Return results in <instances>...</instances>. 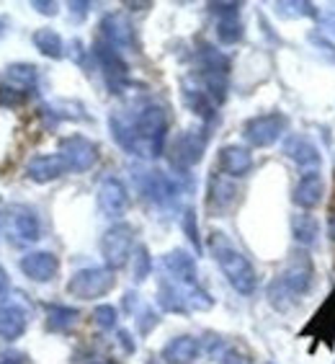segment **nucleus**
I'll use <instances>...</instances> for the list:
<instances>
[{"label": "nucleus", "mask_w": 335, "mask_h": 364, "mask_svg": "<svg viewBox=\"0 0 335 364\" xmlns=\"http://www.w3.org/2000/svg\"><path fill=\"white\" fill-rule=\"evenodd\" d=\"M0 364H28V357L21 351H6L0 354Z\"/></svg>", "instance_id": "obj_44"}, {"label": "nucleus", "mask_w": 335, "mask_h": 364, "mask_svg": "<svg viewBox=\"0 0 335 364\" xmlns=\"http://www.w3.org/2000/svg\"><path fill=\"white\" fill-rule=\"evenodd\" d=\"M158 305H160L165 313H178V316H186V313H189L183 289L168 279H160V284H158Z\"/></svg>", "instance_id": "obj_26"}, {"label": "nucleus", "mask_w": 335, "mask_h": 364, "mask_svg": "<svg viewBox=\"0 0 335 364\" xmlns=\"http://www.w3.org/2000/svg\"><path fill=\"white\" fill-rule=\"evenodd\" d=\"M216 36H219V42H222V44H238L240 39H243V23H240V14L216 18Z\"/></svg>", "instance_id": "obj_32"}, {"label": "nucleus", "mask_w": 335, "mask_h": 364, "mask_svg": "<svg viewBox=\"0 0 335 364\" xmlns=\"http://www.w3.org/2000/svg\"><path fill=\"white\" fill-rule=\"evenodd\" d=\"M116 336H119L121 349H124L126 354H134V349H137V343L132 341V333H129V331H119V333H116Z\"/></svg>", "instance_id": "obj_45"}, {"label": "nucleus", "mask_w": 335, "mask_h": 364, "mask_svg": "<svg viewBox=\"0 0 335 364\" xmlns=\"http://www.w3.org/2000/svg\"><path fill=\"white\" fill-rule=\"evenodd\" d=\"M98 210L104 212L106 218L119 220L126 210H129V191H126L124 181L116 176H109L98 186Z\"/></svg>", "instance_id": "obj_13"}, {"label": "nucleus", "mask_w": 335, "mask_h": 364, "mask_svg": "<svg viewBox=\"0 0 335 364\" xmlns=\"http://www.w3.org/2000/svg\"><path fill=\"white\" fill-rule=\"evenodd\" d=\"M91 55L98 63V68H101V73H104L106 85H109L111 93H124L126 88L132 85V80H129V65L121 60V55L114 47H109L106 42L98 39V42L93 44Z\"/></svg>", "instance_id": "obj_7"}, {"label": "nucleus", "mask_w": 335, "mask_h": 364, "mask_svg": "<svg viewBox=\"0 0 335 364\" xmlns=\"http://www.w3.org/2000/svg\"><path fill=\"white\" fill-rule=\"evenodd\" d=\"M183 230L189 235V240L194 243V251L202 253V238H199V225H196V212L191 207L183 210Z\"/></svg>", "instance_id": "obj_37"}, {"label": "nucleus", "mask_w": 335, "mask_h": 364, "mask_svg": "<svg viewBox=\"0 0 335 364\" xmlns=\"http://www.w3.org/2000/svg\"><path fill=\"white\" fill-rule=\"evenodd\" d=\"M31 42H34V47L39 49L44 57H49V60H60V57L65 55L62 36L57 34L55 28H36L34 36H31Z\"/></svg>", "instance_id": "obj_29"}, {"label": "nucleus", "mask_w": 335, "mask_h": 364, "mask_svg": "<svg viewBox=\"0 0 335 364\" xmlns=\"http://www.w3.org/2000/svg\"><path fill=\"white\" fill-rule=\"evenodd\" d=\"M216 364H253V359L245 354V351H240L238 346H232V343H224V349L219 351L214 357Z\"/></svg>", "instance_id": "obj_35"}, {"label": "nucleus", "mask_w": 335, "mask_h": 364, "mask_svg": "<svg viewBox=\"0 0 335 364\" xmlns=\"http://www.w3.org/2000/svg\"><path fill=\"white\" fill-rule=\"evenodd\" d=\"M328 235H330V240H335V202L328 212Z\"/></svg>", "instance_id": "obj_48"}, {"label": "nucleus", "mask_w": 335, "mask_h": 364, "mask_svg": "<svg viewBox=\"0 0 335 364\" xmlns=\"http://www.w3.org/2000/svg\"><path fill=\"white\" fill-rule=\"evenodd\" d=\"M320 26H322V31H328V34L335 39V6L320 11Z\"/></svg>", "instance_id": "obj_42"}, {"label": "nucleus", "mask_w": 335, "mask_h": 364, "mask_svg": "<svg viewBox=\"0 0 335 364\" xmlns=\"http://www.w3.org/2000/svg\"><path fill=\"white\" fill-rule=\"evenodd\" d=\"M31 8L42 16H57V11H60L55 0H31Z\"/></svg>", "instance_id": "obj_43"}, {"label": "nucleus", "mask_w": 335, "mask_h": 364, "mask_svg": "<svg viewBox=\"0 0 335 364\" xmlns=\"http://www.w3.org/2000/svg\"><path fill=\"white\" fill-rule=\"evenodd\" d=\"M80 310L70 308V305H47V331L52 333H67L75 328Z\"/></svg>", "instance_id": "obj_27"}, {"label": "nucleus", "mask_w": 335, "mask_h": 364, "mask_svg": "<svg viewBox=\"0 0 335 364\" xmlns=\"http://www.w3.org/2000/svg\"><path fill=\"white\" fill-rule=\"evenodd\" d=\"M116 318H119V313H116L114 305H98V308L93 310V321H96V326L101 331L116 328Z\"/></svg>", "instance_id": "obj_34"}, {"label": "nucleus", "mask_w": 335, "mask_h": 364, "mask_svg": "<svg viewBox=\"0 0 335 364\" xmlns=\"http://www.w3.org/2000/svg\"><path fill=\"white\" fill-rule=\"evenodd\" d=\"M181 91H183V101H186V106H189L191 112H194L196 117L204 122V127H209L212 122L216 119V104H214V101H212V98L202 91V85L196 83L191 75L183 77Z\"/></svg>", "instance_id": "obj_17"}, {"label": "nucleus", "mask_w": 335, "mask_h": 364, "mask_svg": "<svg viewBox=\"0 0 335 364\" xmlns=\"http://www.w3.org/2000/svg\"><path fill=\"white\" fill-rule=\"evenodd\" d=\"M153 272V256L147 251L145 245H137L132 253V274H134V282H145Z\"/></svg>", "instance_id": "obj_33"}, {"label": "nucleus", "mask_w": 335, "mask_h": 364, "mask_svg": "<svg viewBox=\"0 0 335 364\" xmlns=\"http://www.w3.org/2000/svg\"><path fill=\"white\" fill-rule=\"evenodd\" d=\"M300 336H314L317 341H325L328 349L335 346V289L322 300V305L314 310V316L302 328Z\"/></svg>", "instance_id": "obj_12"}, {"label": "nucleus", "mask_w": 335, "mask_h": 364, "mask_svg": "<svg viewBox=\"0 0 335 364\" xmlns=\"http://www.w3.org/2000/svg\"><path fill=\"white\" fill-rule=\"evenodd\" d=\"M67 173V163L62 161V155H36L26 166V176L36 183H49Z\"/></svg>", "instance_id": "obj_23"}, {"label": "nucleus", "mask_w": 335, "mask_h": 364, "mask_svg": "<svg viewBox=\"0 0 335 364\" xmlns=\"http://www.w3.org/2000/svg\"><path fill=\"white\" fill-rule=\"evenodd\" d=\"M132 183L137 194L150 202L158 210H173L178 199L183 194V186L178 183V178L168 176L160 168H142V166H134L132 168Z\"/></svg>", "instance_id": "obj_3"}, {"label": "nucleus", "mask_w": 335, "mask_h": 364, "mask_svg": "<svg viewBox=\"0 0 335 364\" xmlns=\"http://www.w3.org/2000/svg\"><path fill=\"white\" fill-rule=\"evenodd\" d=\"M147 364H160V362H158V359H150V362H147Z\"/></svg>", "instance_id": "obj_50"}, {"label": "nucleus", "mask_w": 335, "mask_h": 364, "mask_svg": "<svg viewBox=\"0 0 335 364\" xmlns=\"http://www.w3.org/2000/svg\"><path fill=\"white\" fill-rule=\"evenodd\" d=\"M134 253V228L129 223H116L101 238V256L109 269H121Z\"/></svg>", "instance_id": "obj_6"}, {"label": "nucleus", "mask_w": 335, "mask_h": 364, "mask_svg": "<svg viewBox=\"0 0 335 364\" xmlns=\"http://www.w3.org/2000/svg\"><path fill=\"white\" fill-rule=\"evenodd\" d=\"M312 277H314V269H312V259L307 256V251H297L289 259L287 269L276 277L279 284L287 289L289 294H294L297 300H300L302 294H307L309 287H312Z\"/></svg>", "instance_id": "obj_10"}, {"label": "nucleus", "mask_w": 335, "mask_h": 364, "mask_svg": "<svg viewBox=\"0 0 335 364\" xmlns=\"http://www.w3.org/2000/svg\"><path fill=\"white\" fill-rule=\"evenodd\" d=\"M137 305H140V294L126 292L124 294V310H126V313H134V310H137Z\"/></svg>", "instance_id": "obj_46"}, {"label": "nucleus", "mask_w": 335, "mask_h": 364, "mask_svg": "<svg viewBox=\"0 0 335 364\" xmlns=\"http://www.w3.org/2000/svg\"><path fill=\"white\" fill-rule=\"evenodd\" d=\"M101 42H106L109 47L119 49H134V28L129 23V18L121 14H106L101 18Z\"/></svg>", "instance_id": "obj_15"}, {"label": "nucleus", "mask_w": 335, "mask_h": 364, "mask_svg": "<svg viewBox=\"0 0 335 364\" xmlns=\"http://www.w3.org/2000/svg\"><path fill=\"white\" fill-rule=\"evenodd\" d=\"M28 313L18 302H3L0 305V338L3 341H16L26 333Z\"/></svg>", "instance_id": "obj_21"}, {"label": "nucleus", "mask_w": 335, "mask_h": 364, "mask_svg": "<svg viewBox=\"0 0 335 364\" xmlns=\"http://www.w3.org/2000/svg\"><path fill=\"white\" fill-rule=\"evenodd\" d=\"M322 196H325V181H322L320 171H314V173H302V178L297 181L294 186V204L302 207V210H312L317 204L322 202Z\"/></svg>", "instance_id": "obj_22"}, {"label": "nucleus", "mask_w": 335, "mask_h": 364, "mask_svg": "<svg viewBox=\"0 0 335 364\" xmlns=\"http://www.w3.org/2000/svg\"><path fill=\"white\" fill-rule=\"evenodd\" d=\"M11 230H13L18 243H36L42 238V225L36 212L26 204H16L11 207Z\"/></svg>", "instance_id": "obj_18"}, {"label": "nucleus", "mask_w": 335, "mask_h": 364, "mask_svg": "<svg viewBox=\"0 0 335 364\" xmlns=\"http://www.w3.org/2000/svg\"><path fill=\"white\" fill-rule=\"evenodd\" d=\"M287 129V117L279 112L271 114H258L253 119L245 122L243 127V137L248 140V145L253 147H271L273 142L279 140Z\"/></svg>", "instance_id": "obj_8"}, {"label": "nucleus", "mask_w": 335, "mask_h": 364, "mask_svg": "<svg viewBox=\"0 0 335 364\" xmlns=\"http://www.w3.org/2000/svg\"><path fill=\"white\" fill-rule=\"evenodd\" d=\"M196 63H199V70L227 73V75H230V57L222 55V52L214 49L212 44H202V47H199V52H196Z\"/></svg>", "instance_id": "obj_30"}, {"label": "nucleus", "mask_w": 335, "mask_h": 364, "mask_svg": "<svg viewBox=\"0 0 335 364\" xmlns=\"http://www.w3.org/2000/svg\"><path fill=\"white\" fill-rule=\"evenodd\" d=\"M209 251L212 256L216 259L222 274L227 277L235 292L240 294H253L256 287H258V277H256V269L253 264L248 261L243 251H238L235 245L227 240L224 232H212L209 235Z\"/></svg>", "instance_id": "obj_2"}, {"label": "nucleus", "mask_w": 335, "mask_h": 364, "mask_svg": "<svg viewBox=\"0 0 335 364\" xmlns=\"http://www.w3.org/2000/svg\"><path fill=\"white\" fill-rule=\"evenodd\" d=\"M109 129L119 147H124L129 155L155 161L165 153L168 114L155 101H140L129 109L114 112L109 117Z\"/></svg>", "instance_id": "obj_1"}, {"label": "nucleus", "mask_w": 335, "mask_h": 364, "mask_svg": "<svg viewBox=\"0 0 335 364\" xmlns=\"http://www.w3.org/2000/svg\"><path fill=\"white\" fill-rule=\"evenodd\" d=\"M8 287H11V284H8V274H6V269L0 267V300L8 294Z\"/></svg>", "instance_id": "obj_47"}, {"label": "nucleus", "mask_w": 335, "mask_h": 364, "mask_svg": "<svg viewBox=\"0 0 335 364\" xmlns=\"http://www.w3.org/2000/svg\"><path fill=\"white\" fill-rule=\"evenodd\" d=\"M28 93L18 91L13 85H0V109H18L23 106Z\"/></svg>", "instance_id": "obj_36"}, {"label": "nucleus", "mask_w": 335, "mask_h": 364, "mask_svg": "<svg viewBox=\"0 0 335 364\" xmlns=\"http://www.w3.org/2000/svg\"><path fill=\"white\" fill-rule=\"evenodd\" d=\"M292 235L302 248H309V245H314L317 243V238H320V220L314 218V215H309V212H300V215H294Z\"/></svg>", "instance_id": "obj_25"}, {"label": "nucleus", "mask_w": 335, "mask_h": 364, "mask_svg": "<svg viewBox=\"0 0 335 364\" xmlns=\"http://www.w3.org/2000/svg\"><path fill=\"white\" fill-rule=\"evenodd\" d=\"M163 269V279L173 282L181 289L196 287L199 279H196V261L191 253H186L183 248H173L170 253H165L160 261Z\"/></svg>", "instance_id": "obj_11"}, {"label": "nucleus", "mask_w": 335, "mask_h": 364, "mask_svg": "<svg viewBox=\"0 0 335 364\" xmlns=\"http://www.w3.org/2000/svg\"><path fill=\"white\" fill-rule=\"evenodd\" d=\"M207 145H209V127H196V129L178 132L168 147V161H170L173 171H178V176H186L204 158Z\"/></svg>", "instance_id": "obj_4"}, {"label": "nucleus", "mask_w": 335, "mask_h": 364, "mask_svg": "<svg viewBox=\"0 0 335 364\" xmlns=\"http://www.w3.org/2000/svg\"><path fill=\"white\" fill-rule=\"evenodd\" d=\"M88 364H114L111 359H93V362H88Z\"/></svg>", "instance_id": "obj_49"}, {"label": "nucleus", "mask_w": 335, "mask_h": 364, "mask_svg": "<svg viewBox=\"0 0 335 364\" xmlns=\"http://www.w3.org/2000/svg\"><path fill=\"white\" fill-rule=\"evenodd\" d=\"M116 287V274L109 267H88L80 269L70 277L67 282V294L77 297V300H96L104 297Z\"/></svg>", "instance_id": "obj_5"}, {"label": "nucleus", "mask_w": 335, "mask_h": 364, "mask_svg": "<svg viewBox=\"0 0 335 364\" xmlns=\"http://www.w3.org/2000/svg\"><path fill=\"white\" fill-rule=\"evenodd\" d=\"M307 39H309V44H312V47L317 49V52H320V55L325 57V60H328V63L335 65V44L330 42V39H325V36L317 34V31H312V34H309Z\"/></svg>", "instance_id": "obj_38"}, {"label": "nucleus", "mask_w": 335, "mask_h": 364, "mask_svg": "<svg viewBox=\"0 0 335 364\" xmlns=\"http://www.w3.org/2000/svg\"><path fill=\"white\" fill-rule=\"evenodd\" d=\"M202 351V343L194 336H175L163 346L160 359L165 364H191Z\"/></svg>", "instance_id": "obj_24"}, {"label": "nucleus", "mask_w": 335, "mask_h": 364, "mask_svg": "<svg viewBox=\"0 0 335 364\" xmlns=\"http://www.w3.org/2000/svg\"><path fill=\"white\" fill-rule=\"evenodd\" d=\"M284 155L292 158L297 166L302 168V173H314V171H320V150L317 145L312 142V137L307 134H292L287 142H284Z\"/></svg>", "instance_id": "obj_14"}, {"label": "nucleus", "mask_w": 335, "mask_h": 364, "mask_svg": "<svg viewBox=\"0 0 335 364\" xmlns=\"http://www.w3.org/2000/svg\"><path fill=\"white\" fill-rule=\"evenodd\" d=\"M276 14L281 18H320L317 6L307 3V0H284V3H276Z\"/></svg>", "instance_id": "obj_31"}, {"label": "nucleus", "mask_w": 335, "mask_h": 364, "mask_svg": "<svg viewBox=\"0 0 335 364\" xmlns=\"http://www.w3.org/2000/svg\"><path fill=\"white\" fill-rule=\"evenodd\" d=\"M238 186L232 178H227L224 173H214L209 178V196H207V204H209V210L216 212V215H222L232 207V204L238 202Z\"/></svg>", "instance_id": "obj_20"}, {"label": "nucleus", "mask_w": 335, "mask_h": 364, "mask_svg": "<svg viewBox=\"0 0 335 364\" xmlns=\"http://www.w3.org/2000/svg\"><path fill=\"white\" fill-rule=\"evenodd\" d=\"M240 3H209V14H214L216 18H222V16H235L240 14Z\"/></svg>", "instance_id": "obj_40"}, {"label": "nucleus", "mask_w": 335, "mask_h": 364, "mask_svg": "<svg viewBox=\"0 0 335 364\" xmlns=\"http://www.w3.org/2000/svg\"><path fill=\"white\" fill-rule=\"evenodd\" d=\"M67 8H70L72 21H83L88 11H91V3L88 0H72V3H67Z\"/></svg>", "instance_id": "obj_41"}, {"label": "nucleus", "mask_w": 335, "mask_h": 364, "mask_svg": "<svg viewBox=\"0 0 335 364\" xmlns=\"http://www.w3.org/2000/svg\"><path fill=\"white\" fill-rule=\"evenodd\" d=\"M36 77H39L36 65L16 63L6 70V85H13V88H18V91H23V93H31L36 85Z\"/></svg>", "instance_id": "obj_28"}, {"label": "nucleus", "mask_w": 335, "mask_h": 364, "mask_svg": "<svg viewBox=\"0 0 335 364\" xmlns=\"http://www.w3.org/2000/svg\"><path fill=\"white\" fill-rule=\"evenodd\" d=\"M60 155L67 163V171L72 173H85L91 171L98 161V145L83 134H70L60 140Z\"/></svg>", "instance_id": "obj_9"}, {"label": "nucleus", "mask_w": 335, "mask_h": 364, "mask_svg": "<svg viewBox=\"0 0 335 364\" xmlns=\"http://www.w3.org/2000/svg\"><path fill=\"white\" fill-rule=\"evenodd\" d=\"M18 267H21V272L26 274L31 282L44 284V282H52L57 277L60 261H57L55 253H49V251H31L23 256Z\"/></svg>", "instance_id": "obj_16"}, {"label": "nucleus", "mask_w": 335, "mask_h": 364, "mask_svg": "<svg viewBox=\"0 0 335 364\" xmlns=\"http://www.w3.org/2000/svg\"><path fill=\"white\" fill-rule=\"evenodd\" d=\"M158 323H160V318H158V313L153 308H142V313L137 316V331H140L142 336H147Z\"/></svg>", "instance_id": "obj_39"}, {"label": "nucleus", "mask_w": 335, "mask_h": 364, "mask_svg": "<svg viewBox=\"0 0 335 364\" xmlns=\"http://www.w3.org/2000/svg\"><path fill=\"white\" fill-rule=\"evenodd\" d=\"M216 166L227 178H240V176H248L253 168V155L248 147L240 145H227L219 150V158H216Z\"/></svg>", "instance_id": "obj_19"}]
</instances>
